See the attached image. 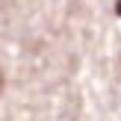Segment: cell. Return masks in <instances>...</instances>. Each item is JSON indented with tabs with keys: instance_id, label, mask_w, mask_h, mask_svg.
Returning a JSON list of instances; mask_svg holds the SVG:
<instances>
[{
	"instance_id": "obj_1",
	"label": "cell",
	"mask_w": 121,
	"mask_h": 121,
	"mask_svg": "<svg viewBox=\"0 0 121 121\" xmlns=\"http://www.w3.org/2000/svg\"><path fill=\"white\" fill-rule=\"evenodd\" d=\"M115 12H118V15H121V0H115Z\"/></svg>"
}]
</instances>
